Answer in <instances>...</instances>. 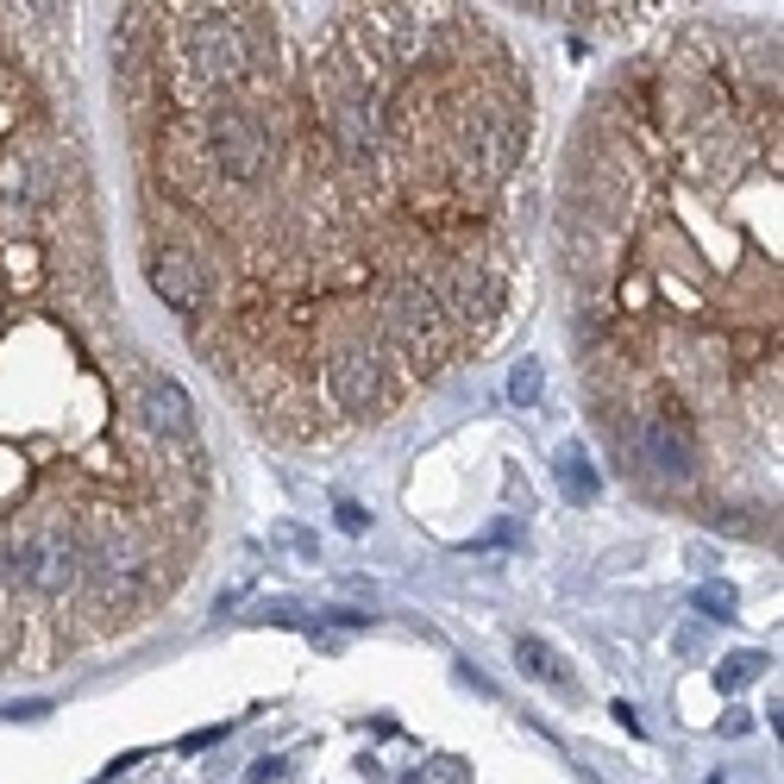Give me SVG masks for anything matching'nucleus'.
<instances>
[{
  "instance_id": "f257e3e1",
  "label": "nucleus",
  "mask_w": 784,
  "mask_h": 784,
  "mask_svg": "<svg viewBox=\"0 0 784 784\" xmlns=\"http://www.w3.org/2000/svg\"><path fill=\"white\" fill-rule=\"evenodd\" d=\"M7 577L32 596H70L82 584V540L70 522H38L7 546Z\"/></svg>"
},
{
  "instance_id": "f03ea898",
  "label": "nucleus",
  "mask_w": 784,
  "mask_h": 784,
  "mask_svg": "<svg viewBox=\"0 0 784 784\" xmlns=\"http://www.w3.org/2000/svg\"><path fill=\"white\" fill-rule=\"evenodd\" d=\"M145 540H139V527L132 522H120V515H101L95 522V534H88V546H82V577H95L107 596L113 591H132L145 577Z\"/></svg>"
},
{
  "instance_id": "7ed1b4c3",
  "label": "nucleus",
  "mask_w": 784,
  "mask_h": 784,
  "mask_svg": "<svg viewBox=\"0 0 784 784\" xmlns=\"http://www.w3.org/2000/svg\"><path fill=\"white\" fill-rule=\"evenodd\" d=\"M446 333V314H439V296L427 277H401L384 296V339H396L408 358H427L434 339Z\"/></svg>"
},
{
  "instance_id": "20e7f679",
  "label": "nucleus",
  "mask_w": 784,
  "mask_h": 784,
  "mask_svg": "<svg viewBox=\"0 0 784 784\" xmlns=\"http://www.w3.org/2000/svg\"><path fill=\"white\" fill-rule=\"evenodd\" d=\"M208 157H214L220 176L251 182V176L264 170V157H270V132L258 126L251 107H214L208 113Z\"/></svg>"
},
{
  "instance_id": "39448f33",
  "label": "nucleus",
  "mask_w": 784,
  "mask_h": 784,
  "mask_svg": "<svg viewBox=\"0 0 784 784\" xmlns=\"http://www.w3.org/2000/svg\"><path fill=\"white\" fill-rule=\"evenodd\" d=\"M189 63L201 82L214 88H232L245 82V70H251V51H245V32L232 13H201L189 26Z\"/></svg>"
},
{
  "instance_id": "423d86ee",
  "label": "nucleus",
  "mask_w": 784,
  "mask_h": 784,
  "mask_svg": "<svg viewBox=\"0 0 784 784\" xmlns=\"http://www.w3.org/2000/svg\"><path fill=\"white\" fill-rule=\"evenodd\" d=\"M458 145H465V157L477 163L484 176H515V163H522V145H527V126L515 120V113H503V107H484V113H465V126H458Z\"/></svg>"
},
{
  "instance_id": "0eeeda50",
  "label": "nucleus",
  "mask_w": 784,
  "mask_h": 784,
  "mask_svg": "<svg viewBox=\"0 0 784 784\" xmlns=\"http://www.w3.org/2000/svg\"><path fill=\"white\" fill-rule=\"evenodd\" d=\"M434 296H439V314L446 320H458V327H489V314L503 308V289H496V277H489V264L477 258H458L446 264V277L434 282Z\"/></svg>"
},
{
  "instance_id": "6e6552de",
  "label": "nucleus",
  "mask_w": 784,
  "mask_h": 784,
  "mask_svg": "<svg viewBox=\"0 0 784 784\" xmlns=\"http://www.w3.org/2000/svg\"><path fill=\"white\" fill-rule=\"evenodd\" d=\"M634 446H641V465L659 477V484H691L697 477V439H691V427L672 415H646L641 434H634Z\"/></svg>"
},
{
  "instance_id": "1a4fd4ad",
  "label": "nucleus",
  "mask_w": 784,
  "mask_h": 784,
  "mask_svg": "<svg viewBox=\"0 0 784 784\" xmlns=\"http://www.w3.org/2000/svg\"><path fill=\"white\" fill-rule=\"evenodd\" d=\"M327 389H333V401H339L346 415H370V408L384 401V358H377V346H370V339H358V346L333 351Z\"/></svg>"
},
{
  "instance_id": "9d476101",
  "label": "nucleus",
  "mask_w": 784,
  "mask_h": 784,
  "mask_svg": "<svg viewBox=\"0 0 784 784\" xmlns=\"http://www.w3.org/2000/svg\"><path fill=\"white\" fill-rule=\"evenodd\" d=\"M139 408H145V427H151L157 439H170V446H189L195 439V401L176 377H145Z\"/></svg>"
},
{
  "instance_id": "9b49d317",
  "label": "nucleus",
  "mask_w": 784,
  "mask_h": 784,
  "mask_svg": "<svg viewBox=\"0 0 784 784\" xmlns=\"http://www.w3.org/2000/svg\"><path fill=\"white\" fill-rule=\"evenodd\" d=\"M333 139H339L346 163H377V145H384L377 95H339V101H333Z\"/></svg>"
},
{
  "instance_id": "f8f14e48",
  "label": "nucleus",
  "mask_w": 784,
  "mask_h": 784,
  "mask_svg": "<svg viewBox=\"0 0 784 784\" xmlns=\"http://www.w3.org/2000/svg\"><path fill=\"white\" fill-rule=\"evenodd\" d=\"M151 289H157L163 301H170L176 314H195L201 301H208L201 264H195L189 251H157V258H151Z\"/></svg>"
},
{
  "instance_id": "ddd939ff",
  "label": "nucleus",
  "mask_w": 784,
  "mask_h": 784,
  "mask_svg": "<svg viewBox=\"0 0 784 784\" xmlns=\"http://www.w3.org/2000/svg\"><path fill=\"white\" fill-rule=\"evenodd\" d=\"M515 665H522L527 678L553 684V691H577V684H572V672H565V659H558V653L540 641V634H522V641H515Z\"/></svg>"
},
{
  "instance_id": "4468645a",
  "label": "nucleus",
  "mask_w": 784,
  "mask_h": 784,
  "mask_svg": "<svg viewBox=\"0 0 784 784\" xmlns=\"http://www.w3.org/2000/svg\"><path fill=\"white\" fill-rule=\"evenodd\" d=\"M558 489L572 496V503H596L603 496V477H596V465L584 458V446H558Z\"/></svg>"
},
{
  "instance_id": "2eb2a0df",
  "label": "nucleus",
  "mask_w": 784,
  "mask_h": 784,
  "mask_svg": "<svg viewBox=\"0 0 784 784\" xmlns=\"http://www.w3.org/2000/svg\"><path fill=\"white\" fill-rule=\"evenodd\" d=\"M766 665H772L766 653H728V659L715 665V691H741V684H753Z\"/></svg>"
},
{
  "instance_id": "dca6fc26",
  "label": "nucleus",
  "mask_w": 784,
  "mask_h": 784,
  "mask_svg": "<svg viewBox=\"0 0 784 784\" xmlns=\"http://www.w3.org/2000/svg\"><path fill=\"white\" fill-rule=\"evenodd\" d=\"M38 195H44V170H38V163H13V170H7V201L26 208V201H38Z\"/></svg>"
},
{
  "instance_id": "f3484780",
  "label": "nucleus",
  "mask_w": 784,
  "mask_h": 784,
  "mask_svg": "<svg viewBox=\"0 0 784 784\" xmlns=\"http://www.w3.org/2000/svg\"><path fill=\"white\" fill-rule=\"evenodd\" d=\"M734 603H741V596H734V584H697V609L709 615V622H728Z\"/></svg>"
},
{
  "instance_id": "a211bd4d",
  "label": "nucleus",
  "mask_w": 784,
  "mask_h": 784,
  "mask_svg": "<svg viewBox=\"0 0 784 784\" xmlns=\"http://www.w3.org/2000/svg\"><path fill=\"white\" fill-rule=\"evenodd\" d=\"M508 396L522 401V408H534V401H540V365H534V358H522V365H515V377H508Z\"/></svg>"
},
{
  "instance_id": "6ab92c4d",
  "label": "nucleus",
  "mask_w": 784,
  "mask_h": 784,
  "mask_svg": "<svg viewBox=\"0 0 784 784\" xmlns=\"http://www.w3.org/2000/svg\"><path fill=\"white\" fill-rule=\"evenodd\" d=\"M333 522H339V534H351V540H358V534H370L365 503H351V496H339V503H333Z\"/></svg>"
},
{
  "instance_id": "aec40b11",
  "label": "nucleus",
  "mask_w": 784,
  "mask_h": 784,
  "mask_svg": "<svg viewBox=\"0 0 784 784\" xmlns=\"http://www.w3.org/2000/svg\"><path fill=\"white\" fill-rule=\"evenodd\" d=\"M277 540H282V546H296V553H314V540L301 534V527H277Z\"/></svg>"
},
{
  "instance_id": "412c9836",
  "label": "nucleus",
  "mask_w": 784,
  "mask_h": 784,
  "mask_svg": "<svg viewBox=\"0 0 784 784\" xmlns=\"http://www.w3.org/2000/svg\"><path fill=\"white\" fill-rule=\"evenodd\" d=\"M282 772H289L282 760H258V766H251V784H264V778H282Z\"/></svg>"
},
{
  "instance_id": "4be33fe9",
  "label": "nucleus",
  "mask_w": 784,
  "mask_h": 784,
  "mask_svg": "<svg viewBox=\"0 0 784 784\" xmlns=\"http://www.w3.org/2000/svg\"><path fill=\"white\" fill-rule=\"evenodd\" d=\"M220 734H227V728H201V734H189V741H182V747H189V753H201V747H214V741H220Z\"/></svg>"
},
{
  "instance_id": "5701e85b",
  "label": "nucleus",
  "mask_w": 784,
  "mask_h": 784,
  "mask_svg": "<svg viewBox=\"0 0 784 784\" xmlns=\"http://www.w3.org/2000/svg\"><path fill=\"white\" fill-rule=\"evenodd\" d=\"M609 715H615V722H622V728H627V734H641V715L627 709V703H615V709H609Z\"/></svg>"
}]
</instances>
